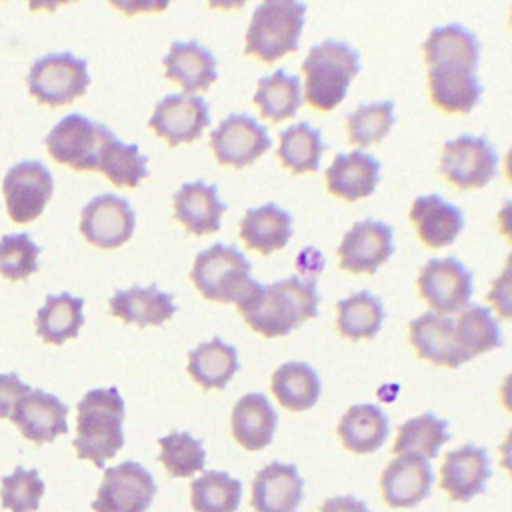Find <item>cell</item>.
Returning <instances> with one entry per match:
<instances>
[{
  "label": "cell",
  "mask_w": 512,
  "mask_h": 512,
  "mask_svg": "<svg viewBox=\"0 0 512 512\" xmlns=\"http://www.w3.org/2000/svg\"><path fill=\"white\" fill-rule=\"evenodd\" d=\"M428 88L434 106L446 114H468L482 96L476 70L464 64L428 66Z\"/></svg>",
  "instance_id": "obj_21"
},
{
  "label": "cell",
  "mask_w": 512,
  "mask_h": 512,
  "mask_svg": "<svg viewBox=\"0 0 512 512\" xmlns=\"http://www.w3.org/2000/svg\"><path fill=\"white\" fill-rule=\"evenodd\" d=\"M318 304L320 294L312 280L288 276L268 286L256 284L236 306L254 332L264 338H276L316 318Z\"/></svg>",
  "instance_id": "obj_1"
},
{
  "label": "cell",
  "mask_w": 512,
  "mask_h": 512,
  "mask_svg": "<svg viewBox=\"0 0 512 512\" xmlns=\"http://www.w3.org/2000/svg\"><path fill=\"white\" fill-rule=\"evenodd\" d=\"M110 136H114V132L106 124L72 112L56 122L44 144L58 164H66L78 172H92L96 170L100 150Z\"/></svg>",
  "instance_id": "obj_7"
},
{
  "label": "cell",
  "mask_w": 512,
  "mask_h": 512,
  "mask_svg": "<svg viewBox=\"0 0 512 512\" xmlns=\"http://www.w3.org/2000/svg\"><path fill=\"white\" fill-rule=\"evenodd\" d=\"M174 216L194 236H206L220 230L226 204L218 196V188L204 180L182 184L172 198Z\"/></svg>",
  "instance_id": "obj_22"
},
{
  "label": "cell",
  "mask_w": 512,
  "mask_h": 512,
  "mask_svg": "<svg viewBox=\"0 0 512 512\" xmlns=\"http://www.w3.org/2000/svg\"><path fill=\"white\" fill-rule=\"evenodd\" d=\"M40 246L28 232L0 238V274L8 280H26L38 270Z\"/></svg>",
  "instance_id": "obj_43"
},
{
  "label": "cell",
  "mask_w": 512,
  "mask_h": 512,
  "mask_svg": "<svg viewBox=\"0 0 512 512\" xmlns=\"http://www.w3.org/2000/svg\"><path fill=\"white\" fill-rule=\"evenodd\" d=\"M434 484L428 460L414 454H400L380 474L382 498L390 508H412L420 504Z\"/></svg>",
  "instance_id": "obj_18"
},
{
  "label": "cell",
  "mask_w": 512,
  "mask_h": 512,
  "mask_svg": "<svg viewBox=\"0 0 512 512\" xmlns=\"http://www.w3.org/2000/svg\"><path fill=\"white\" fill-rule=\"evenodd\" d=\"M230 428L234 440L250 450H262L274 440L278 428V412L260 392L244 394L232 408Z\"/></svg>",
  "instance_id": "obj_27"
},
{
  "label": "cell",
  "mask_w": 512,
  "mask_h": 512,
  "mask_svg": "<svg viewBox=\"0 0 512 512\" xmlns=\"http://www.w3.org/2000/svg\"><path fill=\"white\" fill-rule=\"evenodd\" d=\"M242 500V482L220 470H208L190 484L194 512H236Z\"/></svg>",
  "instance_id": "obj_40"
},
{
  "label": "cell",
  "mask_w": 512,
  "mask_h": 512,
  "mask_svg": "<svg viewBox=\"0 0 512 512\" xmlns=\"http://www.w3.org/2000/svg\"><path fill=\"white\" fill-rule=\"evenodd\" d=\"M26 86L42 106L58 108L70 104L84 96L90 86L88 62L68 50L48 52L30 66Z\"/></svg>",
  "instance_id": "obj_6"
},
{
  "label": "cell",
  "mask_w": 512,
  "mask_h": 512,
  "mask_svg": "<svg viewBox=\"0 0 512 512\" xmlns=\"http://www.w3.org/2000/svg\"><path fill=\"white\" fill-rule=\"evenodd\" d=\"M44 490L46 488L40 480L38 470H26L22 466H16L12 474L2 478V508H8L12 512H36Z\"/></svg>",
  "instance_id": "obj_44"
},
{
  "label": "cell",
  "mask_w": 512,
  "mask_h": 512,
  "mask_svg": "<svg viewBox=\"0 0 512 512\" xmlns=\"http://www.w3.org/2000/svg\"><path fill=\"white\" fill-rule=\"evenodd\" d=\"M250 270L252 264L242 250L216 242L196 256L190 278L206 300L238 304L258 284Z\"/></svg>",
  "instance_id": "obj_5"
},
{
  "label": "cell",
  "mask_w": 512,
  "mask_h": 512,
  "mask_svg": "<svg viewBox=\"0 0 512 512\" xmlns=\"http://www.w3.org/2000/svg\"><path fill=\"white\" fill-rule=\"evenodd\" d=\"M410 220L418 238L430 248L450 246L464 228V214L438 194H424L412 202Z\"/></svg>",
  "instance_id": "obj_26"
},
{
  "label": "cell",
  "mask_w": 512,
  "mask_h": 512,
  "mask_svg": "<svg viewBox=\"0 0 512 512\" xmlns=\"http://www.w3.org/2000/svg\"><path fill=\"white\" fill-rule=\"evenodd\" d=\"M304 100L302 82L298 76L288 74L286 70H276L270 76L258 80L254 92V104L260 108V114L272 122H282L292 118Z\"/></svg>",
  "instance_id": "obj_37"
},
{
  "label": "cell",
  "mask_w": 512,
  "mask_h": 512,
  "mask_svg": "<svg viewBox=\"0 0 512 512\" xmlns=\"http://www.w3.org/2000/svg\"><path fill=\"white\" fill-rule=\"evenodd\" d=\"M394 252V230L390 224L366 218L352 224L336 250L342 270L352 274L376 272Z\"/></svg>",
  "instance_id": "obj_15"
},
{
  "label": "cell",
  "mask_w": 512,
  "mask_h": 512,
  "mask_svg": "<svg viewBox=\"0 0 512 512\" xmlns=\"http://www.w3.org/2000/svg\"><path fill=\"white\" fill-rule=\"evenodd\" d=\"M68 406L54 394L40 388L26 392L10 412V420L24 438L34 444L54 442L60 434L68 432Z\"/></svg>",
  "instance_id": "obj_16"
},
{
  "label": "cell",
  "mask_w": 512,
  "mask_h": 512,
  "mask_svg": "<svg viewBox=\"0 0 512 512\" xmlns=\"http://www.w3.org/2000/svg\"><path fill=\"white\" fill-rule=\"evenodd\" d=\"M304 496V480L294 464L270 462L252 480L254 512H296Z\"/></svg>",
  "instance_id": "obj_20"
},
{
  "label": "cell",
  "mask_w": 512,
  "mask_h": 512,
  "mask_svg": "<svg viewBox=\"0 0 512 512\" xmlns=\"http://www.w3.org/2000/svg\"><path fill=\"white\" fill-rule=\"evenodd\" d=\"M454 332L466 360L502 346V330L492 310L484 304H468L454 318Z\"/></svg>",
  "instance_id": "obj_34"
},
{
  "label": "cell",
  "mask_w": 512,
  "mask_h": 512,
  "mask_svg": "<svg viewBox=\"0 0 512 512\" xmlns=\"http://www.w3.org/2000/svg\"><path fill=\"white\" fill-rule=\"evenodd\" d=\"M408 340L416 354L436 366L458 368L468 362L458 348L454 318L438 312H424L408 326Z\"/></svg>",
  "instance_id": "obj_19"
},
{
  "label": "cell",
  "mask_w": 512,
  "mask_h": 512,
  "mask_svg": "<svg viewBox=\"0 0 512 512\" xmlns=\"http://www.w3.org/2000/svg\"><path fill=\"white\" fill-rule=\"evenodd\" d=\"M500 402L512 414V372L500 384Z\"/></svg>",
  "instance_id": "obj_50"
},
{
  "label": "cell",
  "mask_w": 512,
  "mask_h": 512,
  "mask_svg": "<svg viewBox=\"0 0 512 512\" xmlns=\"http://www.w3.org/2000/svg\"><path fill=\"white\" fill-rule=\"evenodd\" d=\"M498 452H500V464H502V468L512 476V428H510L508 434L504 436V440H502Z\"/></svg>",
  "instance_id": "obj_49"
},
{
  "label": "cell",
  "mask_w": 512,
  "mask_h": 512,
  "mask_svg": "<svg viewBox=\"0 0 512 512\" xmlns=\"http://www.w3.org/2000/svg\"><path fill=\"white\" fill-rule=\"evenodd\" d=\"M388 430V416L376 404H354L338 422V438L354 454L376 452L386 442Z\"/></svg>",
  "instance_id": "obj_29"
},
{
  "label": "cell",
  "mask_w": 512,
  "mask_h": 512,
  "mask_svg": "<svg viewBox=\"0 0 512 512\" xmlns=\"http://www.w3.org/2000/svg\"><path fill=\"white\" fill-rule=\"evenodd\" d=\"M504 174H506V178L512 182V146L508 148V152H506V156H504Z\"/></svg>",
  "instance_id": "obj_51"
},
{
  "label": "cell",
  "mask_w": 512,
  "mask_h": 512,
  "mask_svg": "<svg viewBox=\"0 0 512 512\" xmlns=\"http://www.w3.org/2000/svg\"><path fill=\"white\" fill-rule=\"evenodd\" d=\"M160 462L172 478H188L206 464V452L198 438L188 432H170L158 438Z\"/></svg>",
  "instance_id": "obj_42"
},
{
  "label": "cell",
  "mask_w": 512,
  "mask_h": 512,
  "mask_svg": "<svg viewBox=\"0 0 512 512\" xmlns=\"http://www.w3.org/2000/svg\"><path fill=\"white\" fill-rule=\"evenodd\" d=\"M510 24H512V8H510Z\"/></svg>",
  "instance_id": "obj_52"
},
{
  "label": "cell",
  "mask_w": 512,
  "mask_h": 512,
  "mask_svg": "<svg viewBox=\"0 0 512 512\" xmlns=\"http://www.w3.org/2000/svg\"><path fill=\"white\" fill-rule=\"evenodd\" d=\"M418 292L432 312L450 316L470 304L474 278L456 256L430 258L420 268Z\"/></svg>",
  "instance_id": "obj_9"
},
{
  "label": "cell",
  "mask_w": 512,
  "mask_h": 512,
  "mask_svg": "<svg viewBox=\"0 0 512 512\" xmlns=\"http://www.w3.org/2000/svg\"><path fill=\"white\" fill-rule=\"evenodd\" d=\"M110 314L122 322L144 326H160L176 314L174 296L160 290L156 284L120 288L108 300Z\"/></svg>",
  "instance_id": "obj_25"
},
{
  "label": "cell",
  "mask_w": 512,
  "mask_h": 512,
  "mask_svg": "<svg viewBox=\"0 0 512 512\" xmlns=\"http://www.w3.org/2000/svg\"><path fill=\"white\" fill-rule=\"evenodd\" d=\"M308 6L296 0H264L250 18L244 52L272 64L298 48Z\"/></svg>",
  "instance_id": "obj_4"
},
{
  "label": "cell",
  "mask_w": 512,
  "mask_h": 512,
  "mask_svg": "<svg viewBox=\"0 0 512 512\" xmlns=\"http://www.w3.org/2000/svg\"><path fill=\"white\" fill-rule=\"evenodd\" d=\"M324 150L326 144L322 140V132L302 120L280 132L276 156L290 172L304 174L320 168Z\"/></svg>",
  "instance_id": "obj_35"
},
{
  "label": "cell",
  "mask_w": 512,
  "mask_h": 512,
  "mask_svg": "<svg viewBox=\"0 0 512 512\" xmlns=\"http://www.w3.org/2000/svg\"><path fill=\"white\" fill-rule=\"evenodd\" d=\"M326 188L332 196L356 202L370 196L380 180V162L362 150L336 154L326 168Z\"/></svg>",
  "instance_id": "obj_23"
},
{
  "label": "cell",
  "mask_w": 512,
  "mask_h": 512,
  "mask_svg": "<svg viewBox=\"0 0 512 512\" xmlns=\"http://www.w3.org/2000/svg\"><path fill=\"white\" fill-rule=\"evenodd\" d=\"M426 68L434 64L478 66L480 42L476 34L462 24H446L434 28L422 44Z\"/></svg>",
  "instance_id": "obj_31"
},
{
  "label": "cell",
  "mask_w": 512,
  "mask_h": 512,
  "mask_svg": "<svg viewBox=\"0 0 512 512\" xmlns=\"http://www.w3.org/2000/svg\"><path fill=\"white\" fill-rule=\"evenodd\" d=\"M450 440L448 422L434 416L432 412H424L406 420L396 434L392 452L394 454H414L424 460H432L438 456L440 448Z\"/></svg>",
  "instance_id": "obj_38"
},
{
  "label": "cell",
  "mask_w": 512,
  "mask_h": 512,
  "mask_svg": "<svg viewBox=\"0 0 512 512\" xmlns=\"http://www.w3.org/2000/svg\"><path fill=\"white\" fill-rule=\"evenodd\" d=\"M2 192L12 222L28 224L36 220L54 192V176L40 160H22L8 168Z\"/></svg>",
  "instance_id": "obj_10"
},
{
  "label": "cell",
  "mask_w": 512,
  "mask_h": 512,
  "mask_svg": "<svg viewBox=\"0 0 512 512\" xmlns=\"http://www.w3.org/2000/svg\"><path fill=\"white\" fill-rule=\"evenodd\" d=\"M394 102L380 100L370 104H360L354 112L346 116L348 138L354 146L366 148L378 144L394 126Z\"/></svg>",
  "instance_id": "obj_41"
},
{
  "label": "cell",
  "mask_w": 512,
  "mask_h": 512,
  "mask_svg": "<svg viewBox=\"0 0 512 512\" xmlns=\"http://www.w3.org/2000/svg\"><path fill=\"white\" fill-rule=\"evenodd\" d=\"M84 298L70 292L50 294L42 308L36 312V334L48 344H64L76 338L84 324Z\"/></svg>",
  "instance_id": "obj_32"
},
{
  "label": "cell",
  "mask_w": 512,
  "mask_h": 512,
  "mask_svg": "<svg viewBox=\"0 0 512 512\" xmlns=\"http://www.w3.org/2000/svg\"><path fill=\"white\" fill-rule=\"evenodd\" d=\"M440 172L460 190L482 188L498 174V152L484 136L460 134L444 144Z\"/></svg>",
  "instance_id": "obj_8"
},
{
  "label": "cell",
  "mask_w": 512,
  "mask_h": 512,
  "mask_svg": "<svg viewBox=\"0 0 512 512\" xmlns=\"http://www.w3.org/2000/svg\"><path fill=\"white\" fill-rule=\"evenodd\" d=\"M124 400L116 388L88 390L78 402V434L72 442L76 456L104 468L124 446Z\"/></svg>",
  "instance_id": "obj_2"
},
{
  "label": "cell",
  "mask_w": 512,
  "mask_h": 512,
  "mask_svg": "<svg viewBox=\"0 0 512 512\" xmlns=\"http://www.w3.org/2000/svg\"><path fill=\"white\" fill-rule=\"evenodd\" d=\"M238 352L220 336L198 344L188 354V374L204 390H222L238 372Z\"/></svg>",
  "instance_id": "obj_30"
},
{
  "label": "cell",
  "mask_w": 512,
  "mask_h": 512,
  "mask_svg": "<svg viewBox=\"0 0 512 512\" xmlns=\"http://www.w3.org/2000/svg\"><path fill=\"white\" fill-rule=\"evenodd\" d=\"M162 64L166 78L180 84L188 94L208 90L218 78L214 54L196 40L172 42Z\"/></svg>",
  "instance_id": "obj_24"
},
{
  "label": "cell",
  "mask_w": 512,
  "mask_h": 512,
  "mask_svg": "<svg viewBox=\"0 0 512 512\" xmlns=\"http://www.w3.org/2000/svg\"><path fill=\"white\" fill-rule=\"evenodd\" d=\"M30 390L32 388L24 384L16 376V372L0 374V418H10V412L16 406V402Z\"/></svg>",
  "instance_id": "obj_46"
},
{
  "label": "cell",
  "mask_w": 512,
  "mask_h": 512,
  "mask_svg": "<svg viewBox=\"0 0 512 512\" xmlns=\"http://www.w3.org/2000/svg\"><path fill=\"white\" fill-rule=\"evenodd\" d=\"M272 146L268 128L244 112L228 114L212 132L210 148L224 166L244 168Z\"/></svg>",
  "instance_id": "obj_12"
},
{
  "label": "cell",
  "mask_w": 512,
  "mask_h": 512,
  "mask_svg": "<svg viewBox=\"0 0 512 512\" xmlns=\"http://www.w3.org/2000/svg\"><path fill=\"white\" fill-rule=\"evenodd\" d=\"M294 232V218L274 202L246 210L240 220V238L250 250L268 256L288 244Z\"/></svg>",
  "instance_id": "obj_28"
},
{
  "label": "cell",
  "mask_w": 512,
  "mask_h": 512,
  "mask_svg": "<svg viewBox=\"0 0 512 512\" xmlns=\"http://www.w3.org/2000/svg\"><path fill=\"white\" fill-rule=\"evenodd\" d=\"M272 392L276 400L290 412L310 410L322 392L316 370L306 362H284L272 374Z\"/></svg>",
  "instance_id": "obj_33"
},
{
  "label": "cell",
  "mask_w": 512,
  "mask_h": 512,
  "mask_svg": "<svg viewBox=\"0 0 512 512\" xmlns=\"http://www.w3.org/2000/svg\"><path fill=\"white\" fill-rule=\"evenodd\" d=\"M96 172H102L114 186L136 188L148 176V158L136 144L110 136L100 150Z\"/></svg>",
  "instance_id": "obj_39"
},
{
  "label": "cell",
  "mask_w": 512,
  "mask_h": 512,
  "mask_svg": "<svg viewBox=\"0 0 512 512\" xmlns=\"http://www.w3.org/2000/svg\"><path fill=\"white\" fill-rule=\"evenodd\" d=\"M498 230L512 244V198L506 200L498 210Z\"/></svg>",
  "instance_id": "obj_48"
},
{
  "label": "cell",
  "mask_w": 512,
  "mask_h": 512,
  "mask_svg": "<svg viewBox=\"0 0 512 512\" xmlns=\"http://www.w3.org/2000/svg\"><path fill=\"white\" fill-rule=\"evenodd\" d=\"M148 126L170 146L194 142L210 126L208 102L194 94H166L156 102Z\"/></svg>",
  "instance_id": "obj_14"
},
{
  "label": "cell",
  "mask_w": 512,
  "mask_h": 512,
  "mask_svg": "<svg viewBox=\"0 0 512 512\" xmlns=\"http://www.w3.org/2000/svg\"><path fill=\"white\" fill-rule=\"evenodd\" d=\"M136 228V214L124 196L104 192L94 196L80 214V234L98 248L110 250L128 242Z\"/></svg>",
  "instance_id": "obj_13"
},
{
  "label": "cell",
  "mask_w": 512,
  "mask_h": 512,
  "mask_svg": "<svg viewBox=\"0 0 512 512\" xmlns=\"http://www.w3.org/2000/svg\"><path fill=\"white\" fill-rule=\"evenodd\" d=\"M490 474L488 452L482 446L464 444L446 452L440 466V488L450 500L468 502L484 492Z\"/></svg>",
  "instance_id": "obj_17"
},
{
  "label": "cell",
  "mask_w": 512,
  "mask_h": 512,
  "mask_svg": "<svg viewBox=\"0 0 512 512\" xmlns=\"http://www.w3.org/2000/svg\"><path fill=\"white\" fill-rule=\"evenodd\" d=\"M318 512H370V510H368V506L362 500L346 494V496H332V498H328L320 506Z\"/></svg>",
  "instance_id": "obj_47"
},
{
  "label": "cell",
  "mask_w": 512,
  "mask_h": 512,
  "mask_svg": "<svg viewBox=\"0 0 512 512\" xmlns=\"http://www.w3.org/2000/svg\"><path fill=\"white\" fill-rule=\"evenodd\" d=\"M486 300L498 312V316L512 320V252L506 256L502 272L492 280Z\"/></svg>",
  "instance_id": "obj_45"
},
{
  "label": "cell",
  "mask_w": 512,
  "mask_h": 512,
  "mask_svg": "<svg viewBox=\"0 0 512 512\" xmlns=\"http://www.w3.org/2000/svg\"><path fill=\"white\" fill-rule=\"evenodd\" d=\"M302 72L304 100L320 112H330L344 100L350 82L360 72V54L344 40H324L310 48Z\"/></svg>",
  "instance_id": "obj_3"
},
{
  "label": "cell",
  "mask_w": 512,
  "mask_h": 512,
  "mask_svg": "<svg viewBox=\"0 0 512 512\" xmlns=\"http://www.w3.org/2000/svg\"><path fill=\"white\" fill-rule=\"evenodd\" d=\"M152 474L138 462H122L104 470L92 502L94 512H146L156 496Z\"/></svg>",
  "instance_id": "obj_11"
},
{
  "label": "cell",
  "mask_w": 512,
  "mask_h": 512,
  "mask_svg": "<svg viewBox=\"0 0 512 512\" xmlns=\"http://www.w3.org/2000/svg\"><path fill=\"white\" fill-rule=\"evenodd\" d=\"M384 316L386 312L380 298L368 290L354 292L336 304V326L348 340L374 338L382 328Z\"/></svg>",
  "instance_id": "obj_36"
}]
</instances>
